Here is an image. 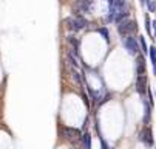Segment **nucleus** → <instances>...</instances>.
I'll return each mask as SVG.
<instances>
[{
  "mask_svg": "<svg viewBox=\"0 0 156 149\" xmlns=\"http://www.w3.org/2000/svg\"><path fill=\"white\" fill-rule=\"evenodd\" d=\"M151 25H153V28H154V39H156V20H153Z\"/></svg>",
  "mask_w": 156,
  "mask_h": 149,
  "instance_id": "obj_22",
  "label": "nucleus"
},
{
  "mask_svg": "<svg viewBox=\"0 0 156 149\" xmlns=\"http://www.w3.org/2000/svg\"><path fill=\"white\" fill-rule=\"evenodd\" d=\"M98 31H99V34H101V36H102L107 42L110 40V33H108V30H107V28H104V27H102V28H99Z\"/></svg>",
  "mask_w": 156,
  "mask_h": 149,
  "instance_id": "obj_16",
  "label": "nucleus"
},
{
  "mask_svg": "<svg viewBox=\"0 0 156 149\" xmlns=\"http://www.w3.org/2000/svg\"><path fill=\"white\" fill-rule=\"evenodd\" d=\"M82 141H83L85 149H91V134L90 132H85L82 135Z\"/></svg>",
  "mask_w": 156,
  "mask_h": 149,
  "instance_id": "obj_11",
  "label": "nucleus"
},
{
  "mask_svg": "<svg viewBox=\"0 0 156 149\" xmlns=\"http://www.w3.org/2000/svg\"><path fill=\"white\" fill-rule=\"evenodd\" d=\"M136 90H138V93L139 95H145L147 93V76L145 75H141V76H138V79H136Z\"/></svg>",
  "mask_w": 156,
  "mask_h": 149,
  "instance_id": "obj_6",
  "label": "nucleus"
},
{
  "mask_svg": "<svg viewBox=\"0 0 156 149\" xmlns=\"http://www.w3.org/2000/svg\"><path fill=\"white\" fill-rule=\"evenodd\" d=\"M73 22H74V30L76 31H80V30H85L88 25H90V22L82 16V14H74L73 17Z\"/></svg>",
  "mask_w": 156,
  "mask_h": 149,
  "instance_id": "obj_4",
  "label": "nucleus"
},
{
  "mask_svg": "<svg viewBox=\"0 0 156 149\" xmlns=\"http://www.w3.org/2000/svg\"><path fill=\"white\" fill-rule=\"evenodd\" d=\"M139 138H141V141H144L147 146H153V134H151V129H150L148 126H145L144 129L141 131Z\"/></svg>",
  "mask_w": 156,
  "mask_h": 149,
  "instance_id": "obj_5",
  "label": "nucleus"
},
{
  "mask_svg": "<svg viewBox=\"0 0 156 149\" xmlns=\"http://www.w3.org/2000/svg\"><path fill=\"white\" fill-rule=\"evenodd\" d=\"M118 33L121 34V36H131L133 33H136V30H138V24L135 22V20H130V19H125V20H122V22H119L118 25Z\"/></svg>",
  "mask_w": 156,
  "mask_h": 149,
  "instance_id": "obj_1",
  "label": "nucleus"
},
{
  "mask_svg": "<svg viewBox=\"0 0 156 149\" xmlns=\"http://www.w3.org/2000/svg\"><path fill=\"white\" fill-rule=\"evenodd\" d=\"M68 59L71 61V64H73L74 67H79V62H77V59H76V58H74V56H73L71 53H68Z\"/></svg>",
  "mask_w": 156,
  "mask_h": 149,
  "instance_id": "obj_20",
  "label": "nucleus"
},
{
  "mask_svg": "<svg viewBox=\"0 0 156 149\" xmlns=\"http://www.w3.org/2000/svg\"><path fill=\"white\" fill-rule=\"evenodd\" d=\"M68 44L71 45V54L73 56H79V40L74 36H68Z\"/></svg>",
  "mask_w": 156,
  "mask_h": 149,
  "instance_id": "obj_9",
  "label": "nucleus"
},
{
  "mask_svg": "<svg viewBox=\"0 0 156 149\" xmlns=\"http://www.w3.org/2000/svg\"><path fill=\"white\" fill-rule=\"evenodd\" d=\"M147 6H148V11H150V13H154V11H156V2H154V0H150V2H147Z\"/></svg>",
  "mask_w": 156,
  "mask_h": 149,
  "instance_id": "obj_18",
  "label": "nucleus"
},
{
  "mask_svg": "<svg viewBox=\"0 0 156 149\" xmlns=\"http://www.w3.org/2000/svg\"><path fill=\"white\" fill-rule=\"evenodd\" d=\"M91 2L93 0H76L74 5H73V11L76 14H80V13H88L91 8Z\"/></svg>",
  "mask_w": 156,
  "mask_h": 149,
  "instance_id": "obj_3",
  "label": "nucleus"
},
{
  "mask_svg": "<svg viewBox=\"0 0 156 149\" xmlns=\"http://www.w3.org/2000/svg\"><path fill=\"white\" fill-rule=\"evenodd\" d=\"M145 30H147L148 34H151V20H150L148 16H145Z\"/></svg>",
  "mask_w": 156,
  "mask_h": 149,
  "instance_id": "obj_17",
  "label": "nucleus"
},
{
  "mask_svg": "<svg viewBox=\"0 0 156 149\" xmlns=\"http://www.w3.org/2000/svg\"><path fill=\"white\" fill-rule=\"evenodd\" d=\"M136 73H138V76L145 75V61L141 54H138V59H136Z\"/></svg>",
  "mask_w": 156,
  "mask_h": 149,
  "instance_id": "obj_8",
  "label": "nucleus"
},
{
  "mask_svg": "<svg viewBox=\"0 0 156 149\" xmlns=\"http://www.w3.org/2000/svg\"><path fill=\"white\" fill-rule=\"evenodd\" d=\"M148 54H150L151 65H153V73L156 75V47H150L148 48Z\"/></svg>",
  "mask_w": 156,
  "mask_h": 149,
  "instance_id": "obj_10",
  "label": "nucleus"
},
{
  "mask_svg": "<svg viewBox=\"0 0 156 149\" xmlns=\"http://www.w3.org/2000/svg\"><path fill=\"white\" fill-rule=\"evenodd\" d=\"M144 2H145V3H147V2H150V0H144Z\"/></svg>",
  "mask_w": 156,
  "mask_h": 149,
  "instance_id": "obj_24",
  "label": "nucleus"
},
{
  "mask_svg": "<svg viewBox=\"0 0 156 149\" xmlns=\"http://www.w3.org/2000/svg\"><path fill=\"white\" fill-rule=\"evenodd\" d=\"M88 93H90V96H91V99H93V101H98V99H99L98 92H94V90H91V89H88Z\"/></svg>",
  "mask_w": 156,
  "mask_h": 149,
  "instance_id": "obj_19",
  "label": "nucleus"
},
{
  "mask_svg": "<svg viewBox=\"0 0 156 149\" xmlns=\"http://www.w3.org/2000/svg\"><path fill=\"white\" fill-rule=\"evenodd\" d=\"M144 107H145V117H144V123L147 124L150 121V104L147 101H144Z\"/></svg>",
  "mask_w": 156,
  "mask_h": 149,
  "instance_id": "obj_14",
  "label": "nucleus"
},
{
  "mask_svg": "<svg viewBox=\"0 0 156 149\" xmlns=\"http://www.w3.org/2000/svg\"><path fill=\"white\" fill-rule=\"evenodd\" d=\"M63 24H65V27L68 28V30H71V31H76V30H74V22H73V17L63 19Z\"/></svg>",
  "mask_w": 156,
  "mask_h": 149,
  "instance_id": "obj_12",
  "label": "nucleus"
},
{
  "mask_svg": "<svg viewBox=\"0 0 156 149\" xmlns=\"http://www.w3.org/2000/svg\"><path fill=\"white\" fill-rule=\"evenodd\" d=\"M124 47L133 56H138L139 54V44H138V40L133 37V36H125L124 37Z\"/></svg>",
  "mask_w": 156,
  "mask_h": 149,
  "instance_id": "obj_2",
  "label": "nucleus"
},
{
  "mask_svg": "<svg viewBox=\"0 0 156 149\" xmlns=\"http://www.w3.org/2000/svg\"><path fill=\"white\" fill-rule=\"evenodd\" d=\"M101 144H102V149H110V147H108V144H107L102 138H101Z\"/></svg>",
  "mask_w": 156,
  "mask_h": 149,
  "instance_id": "obj_21",
  "label": "nucleus"
},
{
  "mask_svg": "<svg viewBox=\"0 0 156 149\" xmlns=\"http://www.w3.org/2000/svg\"><path fill=\"white\" fill-rule=\"evenodd\" d=\"M141 5H145V2H144V0H141Z\"/></svg>",
  "mask_w": 156,
  "mask_h": 149,
  "instance_id": "obj_23",
  "label": "nucleus"
},
{
  "mask_svg": "<svg viewBox=\"0 0 156 149\" xmlns=\"http://www.w3.org/2000/svg\"><path fill=\"white\" fill-rule=\"evenodd\" d=\"M60 134L66 138H79L82 134L79 129H74V127H60Z\"/></svg>",
  "mask_w": 156,
  "mask_h": 149,
  "instance_id": "obj_7",
  "label": "nucleus"
},
{
  "mask_svg": "<svg viewBox=\"0 0 156 149\" xmlns=\"http://www.w3.org/2000/svg\"><path fill=\"white\" fill-rule=\"evenodd\" d=\"M73 79L76 81V84H77V86H80V87H82V84H83V81H82V76H80V73H79V72L73 70Z\"/></svg>",
  "mask_w": 156,
  "mask_h": 149,
  "instance_id": "obj_15",
  "label": "nucleus"
},
{
  "mask_svg": "<svg viewBox=\"0 0 156 149\" xmlns=\"http://www.w3.org/2000/svg\"><path fill=\"white\" fill-rule=\"evenodd\" d=\"M138 44L141 45V48H142V53H148V47H147V42H145V37H144V36H141V37H139Z\"/></svg>",
  "mask_w": 156,
  "mask_h": 149,
  "instance_id": "obj_13",
  "label": "nucleus"
}]
</instances>
